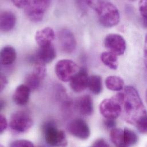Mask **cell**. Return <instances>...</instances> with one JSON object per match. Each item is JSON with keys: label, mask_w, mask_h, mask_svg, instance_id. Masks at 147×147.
<instances>
[{"label": "cell", "mask_w": 147, "mask_h": 147, "mask_svg": "<svg viewBox=\"0 0 147 147\" xmlns=\"http://www.w3.org/2000/svg\"><path fill=\"white\" fill-rule=\"evenodd\" d=\"M121 105L124 120L132 125L136 124L147 115L146 109L135 88L127 86L124 92L113 97Z\"/></svg>", "instance_id": "cell-1"}, {"label": "cell", "mask_w": 147, "mask_h": 147, "mask_svg": "<svg viewBox=\"0 0 147 147\" xmlns=\"http://www.w3.org/2000/svg\"><path fill=\"white\" fill-rule=\"evenodd\" d=\"M85 3L97 13L100 23L105 28L117 25L120 21V13L112 2L105 1H88Z\"/></svg>", "instance_id": "cell-2"}, {"label": "cell", "mask_w": 147, "mask_h": 147, "mask_svg": "<svg viewBox=\"0 0 147 147\" xmlns=\"http://www.w3.org/2000/svg\"><path fill=\"white\" fill-rule=\"evenodd\" d=\"M43 133L46 143L52 147H65L68 144L66 135L59 130L53 121H48L43 125Z\"/></svg>", "instance_id": "cell-3"}, {"label": "cell", "mask_w": 147, "mask_h": 147, "mask_svg": "<svg viewBox=\"0 0 147 147\" xmlns=\"http://www.w3.org/2000/svg\"><path fill=\"white\" fill-rule=\"evenodd\" d=\"M110 138L116 147H129L135 145L138 141L136 134L128 129L114 128L111 131Z\"/></svg>", "instance_id": "cell-4"}, {"label": "cell", "mask_w": 147, "mask_h": 147, "mask_svg": "<svg viewBox=\"0 0 147 147\" xmlns=\"http://www.w3.org/2000/svg\"><path fill=\"white\" fill-rule=\"evenodd\" d=\"M50 4V1H29L28 5L24 9V12L30 21L39 22L43 19Z\"/></svg>", "instance_id": "cell-5"}, {"label": "cell", "mask_w": 147, "mask_h": 147, "mask_svg": "<svg viewBox=\"0 0 147 147\" xmlns=\"http://www.w3.org/2000/svg\"><path fill=\"white\" fill-rule=\"evenodd\" d=\"M33 120L30 115L25 111H17L14 113L10 119V128L19 133L28 131L33 125Z\"/></svg>", "instance_id": "cell-6"}, {"label": "cell", "mask_w": 147, "mask_h": 147, "mask_svg": "<svg viewBox=\"0 0 147 147\" xmlns=\"http://www.w3.org/2000/svg\"><path fill=\"white\" fill-rule=\"evenodd\" d=\"M79 70V67L75 62L68 59L60 60L55 65V73L63 82L70 81Z\"/></svg>", "instance_id": "cell-7"}, {"label": "cell", "mask_w": 147, "mask_h": 147, "mask_svg": "<svg viewBox=\"0 0 147 147\" xmlns=\"http://www.w3.org/2000/svg\"><path fill=\"white\" fill-rule=\"evenodd\" d=\"M99 110L101 115L107 119H116L122 113L120 103L113 97L104 99L100 104Z\"/></svg>", "instance_id": "cell-8"}, {"label": "cell", "mask_w": 147, "mask_h": 147, "mask_svg": "<svg viewBox=\"0 0 147 147\" xmlns=\"http://www.w3.org/2000/svg\"><path fill=\"white\" fill-rule=\"evenodd\" d=\"M104 45L109 51L116 55H123L127 48V44L124 37L118 34H109L104 39Z\"/></svg>", "instance_id": "cell-9"}, {"label": "cell", "mask_w": 147, "mask_h": 147, "mask_svg": "<svg viewBox=\"0 0 147 147\" xmlns=\"http://www.w3.org/2000/svg\"><path fill=\"white\" fill-rule=\"evenodd\" d=\"M67 129L72 136L81 140H86L90 136V128L88 124L81 119H76L71 121Z\"/></svg>", "instance_id": "cell-10"}, {"label": "cell", "mask_w": 147, "mask_h": 147, "mask_svg": "<svg viewBox=\"0 0 147 147\" xmlns=\"http://www.w3.org/2000/svg\"><path fill=\"white\" fill-rule=\"evenodd\" d=\"M59 42L61 49L65 53H71L75 51L77 42L73 33L64 29L59 33Z\"/></svg>", "instance_id": "cell-11"}, {"label": "cell", "mask_w": 147, "mask_h": 147, "mask_svg": "<svg viewBox=\"0 0 147 147\" xmlns=\"http://www.w3.org/2000/svg\"><path fill=\"white\" fill-rule=\"evenodd\" d=\"M89 77L86 68H81L70 81L71 89L76 93L84 91L88 86Z\"/></svg>", "instance_id": "cell-12"}, {"label": "cell", "mask_w": 147, "mask_h": 147, "mask_svg": "<svg viewBox=\"0 0 147 147\" xmlns=\"http://www.w3.org/2000/svg\"><path fill=\"white\" fill-rule=\"evenodd\" d=\"M56 57V52L54 46L50 45L40 47L35 55L36 62L44 64L51 63Z\"/></svg>", "instance_id": "cell-13"}, {"label": "cell", "mask_w": 147, "mask_h": 147, "mask_svg": "<svg viewBox=\"0 0 147 147\" xmlns=\"http://www.w3.org/2000/svg\"><path fill=\"white\" fill-rule=\"evenodd\" d=\"M76 107L80 114L85 116H89L93 112V103L89 95H84L79 97L76 102Z\"/></svg>", "instance_id": "cell-14"}, {"label": "cell", "mask_w": 147, "mask_h": 147, "mask_svg": "<svg viewBox=\"0 0 147 147\" xmlns=\"http://www.w3.org/2000/svg\"><path fill=\"white\" fill-rule=\"evenodd\" d=\"M55 34L53 29L47 27L38 30L35 35V40L40 47L50 45L55 39Z\"/></svg>", "instance_id": "cell-15"}, {"label": "cell", "mask_w": 147, "mask_h": 147, "mask_svg": "<svg viewBox=\"0 0 147 147\" xmlns=\"http://www.w3.org/2000/svg\"><path fill=\"white\" fill-rule=\"evenodd\" d=\"M30 89L25 84L20 85L17 87L13 95V100L16 104L25 106L29 101Z\"/></svg>", "instance_id": "cell-16"}, {"label": "cell", "mask_w": 147, "mask_h": 147, "mask_svg": "<svg viewBox=\"0 0 147 147\" xmlns=\"http://www.w3.org/2000/svg\"><path fill=\"white\" fill-rule=\"evenodd\" d=\"M16 17L11 11H2L0 15V29L3 32H8L15 26Z\"/></svg>", "instance_id": "cell-17"}, {"label": "cell", "mask_w": 147, "mask_h": 147, "mask_svg": "<svg viewBox=\"0 0 147 147\" xmlns=\"http://www.w3.org/2000/svg\"><path fill=\"white\" fill-rule=\"evenodd\" d=\"M17 54L16 50L11 46H5L1 49L0 62L2 65H9L16 60Z\"/></svg>", "instance_id": "cell-18"}, {"label": "cell", "mask_w": 147, "mask_h": 147, "mask_svg": "<svg viewBox=\"0 0 147 147\" xmlns=\"http://www.w3.org/2000/svg\"><path fill=\"white\" fill-rule=\"evenodd\" d=\"M105 85L107 88L112 91H121L124 89V81L119 76H110L107 77L105 80Z\"/></svg>", "instance_id": "cell-19"}, {"label": "cell", "mask_w": 147, "mask_h": 147, "mask_svg": "<svg viewBox=\"0 0 147 147\" xmlns=\"http://www.w3.org/2000/svg\"><path fill=\"white\" fill-rule=\"evenodd\" d=\"M101 60L102 63L112 70H116L118 68L117 56L111 52H104L101 55Z\"/></svg>", "instance_id": "cell-20"}, {"label": "cell", "mask_w": 147, "mask_h": 147, "mask_svg": "<svg viewBox=\"0 0 147 147\" xmlns=\"http://www.w3.org/2000/svg\"><path fill=\"white\" fill-rule=\"evenodd\" d=\"M88 88H89V90L93 94H100L102 89L101 77L98 75H92L90 76Z\"/></svg>", "instance_id": "cell-21"}, {"label": "cell", "mask_w": 147, "mask_h": 147, "mask_svg": "<svg viewBox=\"0 0 147 147\" xmlns=\"http://www.w3.org/2000/svg\"><path fill=\"white\" fill-rule=\"evenodd\" d=\"M41 81L42 80L40 77L33 72H32L26 76L25 84L31 90H34L39 88Z\"/></svg>", "instance_id": "cell-22"}, {"label": "cell", "mask_w": 147, "mask_h": 147, "mask_svg": "<svg viewBox=\"0 0 147 147\" xmlns=\"http://www.w3.org/2000/svg\"><path fill=\"white\" fill-rule=\"evenodd\" d=\"M33 72L36 74L38 77H40L42 80H43L45 78L47 73V68L45 64L36 62L35 67Z\"/></svg>", "instance_id": "cell-23"}, {"label": "cell", "mask_w": 147, "mask_h": 147, "mask_svg": "<svg viewBox=\"0 0 147 147\" xmlns=\"http://www.w3.org/2000/svg\"><path fill=\"white\" fill-rule=\"evenodd\" d=\"M139 7L143 24L147 28V1H140L139 3Z\"/></svg>", "instance_id": "cell-24"}, {"label": "cell", "mask_w": 147, "mask_h": 147, "mask_svg": "<svg viewBox=\"0 0 147 147\" xmlns=\"http://www.w3.org/2000/svg\"><path fill=\"white\" fill-rule=\"evenodd\" d=\"M9 147H34L32 142L27 140H17L13 142Z\"/></svg>", "instance_id": "cell-25"}, {"label": "cell", "mask_w": 147, "mask_h": 147, "mask_svg": "<svg viewBox=\"0 0 147 147\" xmlns=\"http://www.w3.org/2000/svg\"><path fill=\"white\" fill-rule=\"evenodd\" d=\"M138 131L144 134H147V115L142 118L136 125Z\"/></svg>", "instance_id": "cell-26"}, {"label": "cell", "mask_w": 147, "mask_h": 147, "mask_svg": "<svg viewBox=\"0 0 147 147\" xmlns=\"http://www.w3.org/2000/svg\"><path fill=\"white\" fill-rule=\"evenodd\" d=\"M7 127V121L5 117L1 115L0 116V132L3 133Z\"/></svg>", "instance_id": "cell-27"}, {"label": "cell", "mask_w": 147, "mask_h": 147, "mask_svg": "<svg viewBox=\"0 0 147 147\" xmlns=\"http://www.w3.org/2000/svg\"><path fill=\"white\" fill-rule=\"evenodd\" d=\"M104 124L107 129H111V130H112V129L115 128L116 123V121L115 119H105V120L104 121Z\"/></svg>", "instance_id": "cell-28"}, {"label": "cell", "mask_w": 147, "mask_h": 147, "mask_svg": "<svg viewBox=\"0 0 147 147\" xmlns=\"http://www.w3.org/2000/svg\"><path fill=\"white\" fill-rule=\"evenodd\" d=\"M92 147H109V146L107 142L102 139H100L97 140L94 143Z\"/></svg>", "instance_id": "cell-29"}, {"label": "cell", "mask_w": 147, "mask_h": 147, "mask_svg": "<svg viewBox=\"0 0 147 147\" xmlns=\"http://www.w3.org/2000/svg\"><path fill=\"white\" fill-rule=\"evenodd\" d=\"M12 2L17 7L25 9L28 5L29 1H12Z\"/></svg>", "instance_id": "cell-30"}, {"label": "cell", "mask_w": 147, "mask_h": 147, "mask_svg": "<svg viewBox=\"0 0 147 147\" xmlns=\"http://www.w3.org/2000/svg\"><path fill=\"white\" fill-rule=\"evenodd\" d=\"M0 82H1L0 83V90H1V92H2L3 90V89L6 87V86L8 82L6 76L3 75L2 74H1Z\"/></svg>", "instance_id": "cell-31"}, {"label": "cell", "mask_w": 147, "mask_h": 147, "mask_svg": "<svg viewBox=\"0 0 147 147\" xmlns=\"http://www.w3.org/2000/svg\"><path fill=\"white\" fill-rule=\"evenodd\" d=\"M144 64L147 69V33L145 36L144 40Z\"/></svg>", "instance_id": "cell-32"}, {"label": "cell", "mask_w": 147, "mask_h": 147, "mask_svg": "<svg viewBox=\"0 0 147 147\" xmlns=\"http://www.w3.org/2000/svg\"><path fill=\"white\" fill-rule=\"evenodd\" d=\"M145 98H146V101L147 102V89L146 90V95H145Z\"/></svg>", "instance_id": "cell-33"}, {"label": "cell", "mask_w": 147, "mask_h": 147, "mask_svg": "<svg viewBox=\"0 0 147 147\" xmlns=\"http://www.w3.org/2000/svg\"></svg>", "instance_id": "cell-34"}]
</instances>
